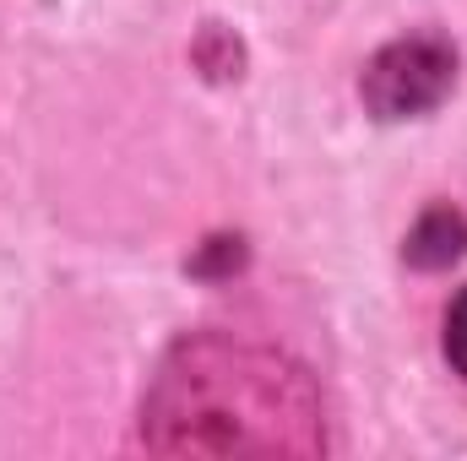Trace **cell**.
<instances>
[{"instance_id": "cell-1", "label": "cell", "mask_w": 467, "mask_h": 461, "mask_svg": "<svg viewBox=\"0 0 467 461\" xmlns=\"http://www.w3.org/2000/svg\"><path fill=\"white\" fill-rule=\"evenodd\" d=\"M457 82V60L441 38L419 33V38H397L391 49H380L364 71V104L380 119H408L435 109Z\"/></svg>"}, {"instance_id": "cell-2", "label": "cell", "mask_w": 467, "mask_h": 461, "mask_svg": "<svg viewBox=\"0 0 467 461\" xmlns=\"http://www.w3.org/2000/svg\"><path fill=\"white\" fill-rule=\"evenodd\" d=\"M462 244H467L462 212L435 207V212H424V218H419V229L408 233V261H413V266H424V271H435V266H451V261L462 255Z\"/></svg>"}, {"instance_id": "cell-3", "label": "cell", "mask_w": 467, "mask_h": 461, "mask_svg": "<svg viewBox=\"0 0 467 461\" xmlns=\"http://www.w3.org/2000/svg\"><path fill=\"white\" fill-rule=\"evenodd\" d=\"M446 358L457 364V374L467 380V288H462V299L451 304V315H446Z\"/></svg>"}]
</instances>
